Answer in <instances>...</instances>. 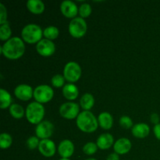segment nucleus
Segmentation results:
<instances>
[{
  "instance_id": "1",
  "label": "nucleus",
  "mask_w": 160,
  "mask_h": 160,
  "mask_svg": "<svg viewBox=\"0 0 160 160\" xmlns=\"http://www.w3.org/2000/svg\"><path fill=\"white\" fill-rule=\"evenodd\" d=\"M25 52V44L23 39L18 37L11 38L1 47V53L9 59H18Z\"/></svg>"
},
{
  "instance_id": "2",
  "label": "nucleus",
  "mask_w": 160,
  "mask_h": 160,
  "mask_svg": "<svg viewBox=\"0 0 160 160\" xmlns=\"http://www.w3.org/2000/svg\"><path fill=\"white\" fill-rule=\"evenodd\" d=\"M77 126L84 133H93L98 129V118L90 111L80 112L77 118Z\"/></svg>"
},
{
  "instance_id": "3",
  "label": "nucleus",
  "mask_w": 160,
  "mask_h": 160,
  "mask_svg": "<svg viewBox=\"0 0 160 160\" xmlns=\"http://www.w3.org/2000/svg\"><path fill=\"white\" fill-rule=\"evenodd\" d=\"M23 41L28 44L38 43L42 39L43 31L40 26L35 23H30L26 25L21 31Z\"/></svg>"
},
{
  "instance_id": "4",
  "label": "nucleus",
  "mask_w": 160,
  "mask_h": 160,
  "mask_svg": "<svg viewBox=\"0 0 160 160\" xmlns=\"http://www.w3.org/2000/svg\"><path fill=\"white\" fill-rule=\"evenodd\" d=\"M25 115L29 123L38 125L45 117V108L41 103L33 102L27 106Z\"/></svg>"
},
{
  "instance_id": "5",
  "label": "nucleus",
  "mask_w": 160,
  "mask_h": 160,
  "mask_svg": "<svg viewBox=\"0 0 160 160\" xmlns=\"http://www.w3.org/2000/svg\"><path fill=\"white\" fill-rule=\"evenodd\" d=\"M88 30V25L85 20L81 17H76L71 20L69 24V32L72 37L81 38L85 35Z\"/></svg>"
},
{
  "instance_id": "6",
  "label": "nucleus",
  "mask_w": 160,
  "mask_h": 160,
  "mask_svg": "<svg viewBox=\"0 0 160 160\" xmlns=\"http://www.w3.org/2000/svg\"><path fill=\"white\" fill-rule=\"evenodd\" d=\"M54 95L53 89L47 84H42L34 90V98L35 102L43 104L51 101Z\"/></svg>"
},
{
  "instance_id": "7",
  "label": "nucleus",
  "mask_w": 160,
  "mask_h": 160,
  "mask_svg": "<svg viewBox=\"0 0 160 160\" xmlns=\"http://www.w3.org/2000/svg\"><path fill=\"white\" fill-rule=\"evenodd\" d=\"M63 76L66 81L70 83L77 82L81 77V68L76 62H69L66 64L63 70Z\"/></svg>"
},
{
  "instance_id": "8",
  "label": "nucleus",
  "mask_w": 160,
  "mask_h": 160,
  "mask_svg": "<svg viewBox=\"0 0 160 160\" xmlns=\"http://www.w3.org/2000/svg\"><path fill=\"white\" fill-rule=\"evenodd\" d=\"M59 114L67 120H73L78 118L80 114V106L78 103L68 102L61 105L59 107Z\"/></svg>"
},
{
  "instance_id": "9",
  "label": "nucleus",
  "mask_w": 160,
  "mask_h": 160,
  "mask_svg": "<svg viewBox=\"0 0 160 160\" xmlns=\"http://www.w3.org/2000/svg\"><path fill=\"white\" fill-rule=\"evenodd\" d=\"M36 50L38 53L44 57H48L52 56L56 52V45L52 41L48 39H42L36 45Z\"/></svg>"
},
{
  "instance_id": "10",
  "label": "nucleus",
  "mask_w": 160,
  "mask_h": 160,
  "mask_svg": "<svg viewBox=\"0 0 160 160\" xmlns=\"http://www.w3.org/2000/svg\"><path fill=\"white\" fill-rule=\"evenodd\" d=\"M54 131V126L52 123L48 120H44L36 126L35 134L38 138L44 140L48 139L51 137Z\"/></svg>"
},
{
  "instance_id": "11",
  "label": "nucleus",
  "mask_w": 160,
  "mask_h": 160,
  "mask_svg": "<svg viewBox=\"0 0 160 160\" xmlns=\"http://www.w3.org/2000/svg\"><path fill=\"white\" fill-rule=\"evenodd\" d=\"M60 11L64 17L73 20V19L76 18V16L78 15L79 9L73 2L70 1V0H66L61 3Z\"/></svg>"
},
{
  "instance_id": "12",
  "label": "nucleus",
  "mask_w": 160,
  "mask_h": 160,
  "mask_svg": "<svg viewBox=\"0 0 160 160\" xmlns=\"http://www.w3.org/2000/svg\"><path fill=\"white\" fill-rule=\"evenodd\" d=\"M14 94L18 99L21 101H28L34 97V91L28 84H20L14 90Z\"/></svg>"
},
{
  "instance_id": "13",
  "label": "nucleus",
  "mask_w": 160,
  "mask_h": 160,
  "mask_svg": "<svg viewBox=\"0 0 160 160\" xmlns=\"http://www.w3.org/2000/svg\"><path fill=\"white\" fill-rule=\"evenodd\" d=\"M38 150L41 154L45 157H52L56 151V145L50 139H44L40 142Z\"/></svg>"
},
{
  "instance_id": "14",
  "label": "nucleus",
  "mask_w": 160,
  "mask_h": 160,
  "mask_svg": "<svg viewBox=\"0 0 160 160\" xmlns=\"http://www.w3.org/2000/svg\"><path fill=\"white\" fill-rule=\"evenodd\" d=\"M58 152L63 159H70L74 152V145L70 140H63L58 146Z\"/></svg>"
},
{
  "instance_id": "15",
  "label": "nucleus",
  "mask_w": 160,
  "mask_h": 160,
  "mask_svg": "<svg viewBox=\"0 0 160 160\" xmlns=\"http://www.w3.org/2000/svg\"><path fill=\"white\" fill-rule=\"evenodd\" d=\"M132 144L131 141L126 138L118 139L113 145V149L118 155H124L129 152L131 149Z\"/></svg>"
},
{
  "instance_id": "16",
  "label": "nucleus",
  "mask_w": 160,
  "mask_h": 160,
  "mask_svg": "<svg viewBox=\"0 0 160 160\" xmlns=\"http://www.w3.org/2000/svg\"><path fill=\"white\" fill-rule=\"evenodd\" d=\"M96 144L98 145V148L101 150L109 149L112 146V145H114L113 136L109 133L101 134L97 139Z\"/></svg>"
},
{
  "instance_id": "17",
  "label": "nucleus",
  "mask_w": 160,
  "mask_h": 160,
  "mask_svg": "<svg viewBox=\"0 0 160 160\" xmlns=\"http://www.w3.org/2000/svg\"><path fill=\"white\" fill-rule=\"evenodd\" d=\"M132 134L137 138H145L149 134L150 128L147 123H139L134 125L131 130Z\"/></svg>"
},
{
  "instance_id": "18",
  "label": "nucleus",
  "mask_w": 160,
  "mask_h": 160,
  "mask_svg": "<svg viewBox=\"0 0 160 160\" xmlns=\"http://www.w3.org/2000/svg\"><path fill=\"white\" fill-rule=\"evenodd\" d=\"M98 126L104 130H109L113 125V118L112 116L108 112H103L98 115Z\"/></svg>"
},
{
  "instance_id": "19",
  "label": "nucleus",
  "mask_w": 160,
  "mask_h": 160,
  "mask_svg": "<svg viewBox=\"0 0 160 160\" xmlns=\"http://www.w3.org/2000/svg\"><path fill=\"white\" fill-rule=\"evenodd\" d=\"M62 95L67 99L74 100L78 97L79 91L75 84L69 83L62 88Z\"/></svg>"
},
{
  "instance_id": "20",
  "label": "nucleus",
  "mask_w": 160,
  "mask_h": 160,
  "mask_svg": "<svg viewBox=\"0 0 160 160\" xmlns=\"http://www.w3.org/2000/svg\"><path fill=\"white\" fill-rule=\"evenodd\" d=\"M28 10L33 14L39 15L45 11V4L41 0H29L27 2Z\"/></svg>"
},
{
  "instance_id": "21",
  "label": "nucleus",
  "mask_w": 160,
  "mask_h": 160,
  "mask_svg": "<svg viewBox=\"0 0 160 160\" xmlns=\"http://www.w3.org/2000/svg\"><path fill=\"white\" fill-rule=\"evenodd\" d=\"M95 105V98L90 93H85L80 99V106L84 111H89Z\"/></svg>"
},
{
  "instance_id": "22",
  "label": "nucleus",
  "mask_w": 160,
  "mask_h": 160,
  "mask_svg": "<svg viewBox=\"0 0 160 160\" xmlns=\"http://www.w3.org/2000/svg\"><path fill=\"white\" fill-rule=\"evenodd\" d=\"M12 102V98L10 94L5 89L1 88L0 90V108L5 109L10 107Z\"/></svg>"
},
{
  "instance_id": "23",
  "label": "nucleus",
  "mask_w": 160,
  "mask_h": 160,
  "mask_svg": "<svg viewBox=\"0 0 160 160\" xmlns=\"http://www.w3.org/2000/svg\"><path fill=\"white\" fill-rule=\"evenodd\" d=\"M25 112H26V111H24V109L20 105L17 104V103L12 104L9 107V113H10V115L13 118L17 119V120L23 118Z\"/></svg>"
},
{
  "instance_id": "24",
  "label": "nucleus",
  "mask_w": 160,
  "mask_h": 160,
  "mask_svg": "<svg viewBox=\"0 0 160 160\" xmlns=\"http://www.w3.org/2000/svg\"><path fill=\"white\" fill-rule=\"evenodd\" d=\"M59 34V29L56 27L49 26L45 28L43 31V35L46 39H48L50 41L55 40L58 38Z\"/></svg>"
},
{
  "instance_id": "25",
  "label": "nucleus",
  "mask_w": 160,
  "mask_h": 160,
  "mask_svg": "<svg viewBox=\"0 0 160 160\" xmlns=\"http://www.w3.org/2000/svg\"><path fill=\"white\" fill-rule=\"evenodd\" d=\"M11 34H12V30H11L8 22L1 25L0 27V40L7 42L9 39L11 38Z\"/></svg>"
},
{
  "instance_id": "26",
  "label": "nucleus",
  "mask_w": 160,
  "mask_h": 160,
  "mask_svg": "<svg viewBox=\"0 0 160 160\" xmlns=\"http://www.w3.org/2000/svg\"><path fill=\"white\" fill-rule=\"evenodd\" d=\"M12 143V138L10 134L7 133H2L0 135V147L3 149L9 148Z\"/></svg>"
},
{
  "instance_id": "27",
  "label": "nucleus",
  "mask_w": 160,
  "mask_h": 160,
  "mask_svg": "<svg viewBox=\"0 0 160 160\" xmlns=\"http://www.w3.org/2000/svg\"><path fill=\"white\" fill-rule=\"evenodd\" d=\"M98 145L96 143L94 142H88L83 147V152L84 154L88 155V156H92L94 155L98 150Z\"/></svg>"
},
{
  "instance_id": "28",
  "label": "nucleus",
  "mask_w": 160,
  "mask_h": 160,
  "mask_svg": "<svg viewBox=\"0 0 160 160\" xmlns=\"http://www.w3.org/2000/svg\"><path fill=\"white\" fill-rule=\"evenodd\" d=\"M92 12V9L91 7V6L88 3H84L81 6H80L79 7V11H78V13L80 14L81 18H87L89 16L91 15Z\"/></svg>"
},
{
  "instance_id": "29",
  "label": "nucleus",
  "mask_w": 160,
  "mask_h": 160,
  "mask_svg": "<svg viewBox=\"0 0 160 160\" xmlns=\"http://www.w3.org/2000/svg\"><path fill=\"white\" fill-rule=\"evenodd\" d=\"M65 78H64L63 75L61 74H56L52 77V84L53 87L55 88H59L62 87L64 85V83H65Z\"/></svg>"
},
{
  "instance_id": "30",
  "label": "nucleus",
  "mask_w": 160,
  "mask_h": 160,
  "mask_svg": "<svg viewBox=\"0 0 160 160\" xmlns=\"http://www.w3.org/2000/svg\"><path fill=\"white\" fill-rule=\"evenodd\" d=\"M120 125L124 129H130L133 128V121L131 117L128 116H123L120 119Z\"/></svg>"
},
{
  "instance_id": "31",
  "label": "nucleus",
  "mask_w": 160,
  "mask_h": 160,
  "mask_svg": "<svg viewBox=\"0 0 160 160\" xmlns=\"http://www.w3.org/2000/svg\"><path fill=\"white\" fill-rule=\"evenodd\" d=\"M39 144H40V142H39V139L37 136L30 137L27 141V146L31 150H34L36 148H38Z\"/></svg>"
},
{
  "instance_id": "32",
  "label": "nucleus",
  "mask_w": 160,
  "mask_h": 160,
  "mask_svg": "<svg viewBox=\"0 0 160 160\" xmlns=\"http://www.w3.org/2000/svg\"><path fill=\"white\" fill-rule=\"evenodd\" d=\"M7 20V10L2 3H0V24L2 25L6 23Z\"/></svg>"
},
{
  "instance_id": "33",
  "label": "nucleus",
  "mask_w": 160,
  "mask_h": 160,
  "mask_svg": "<svg viewBox=\"0 0 160 160\" xmlns=\"http://www.w3.org/2000/svg\"><path fill=\"white\" fill-rule=\"evenodd\" d=\"M153 132H154V134L156 138L158 140H160V123L155 125L154 128H153Z\"/></svg>"
},
{
  "instance_id": "34",
  "label": "nucleus",
  "mask_w": 160,
  "mask_h": 160,
  "mask_svg": "<svg viewBox=\"0 0 160 160\" xmlns=\"http://www.w3.org/2000/svg\"><path fill=\"white\" fill-rule=\"evenodd\" d=\"M151 121L152 123H154L155 125L159 124V117L157 113H152L151 115Z\"/></svg>"
},
{
  "instance_id": "35",
  "label": "nucleus",
  "mask_w": 160,
  "mask_h": 160,
  "mask_svg": "<svg viewBox=\"0 0 160 160\" xmlns=\"http://www.w3.org/2000/svg\"><path fill=\"white\" fill-rule=\"evenodd\" d=\"M106 160H120V156L117 153H111L108 156V157L106 158Z\"/></svg>"
},
{
  "instance_id": "36",
  "label": "nucleus",
  "mask_w": 160,
  "mask_h": 160,
  "mask_svg": "<svg viewBox=\"0 0 160 160\" xmlns=\"http://www.w3.org/2000/svg\"><path fill=\"white\" fill-rule=\"evenodd\" d=\"M85 160H97V159H94V158H89V159H85Z\"/></svg>"
},
{
  "instance_id": "37",
  "label": "nucleus",
  "mask_w": 160,
  "mask_h": 160,
  "mask_svg": "<svg viewBox=\"0 0 160 160\" xmlns=\"http://www.w3.org/2000/svg\"><path fill=\"white\" fill-rule=\"evenodd\" d=\"M59 160H70V159H63V158H62V159H60Z\"/></svg>"
}]
</instances>
